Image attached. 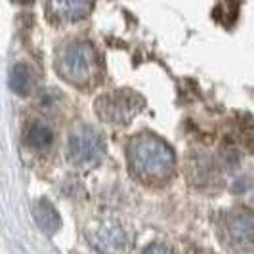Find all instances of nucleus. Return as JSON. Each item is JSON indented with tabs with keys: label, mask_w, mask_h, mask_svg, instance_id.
<instances>
[{
	"label": "nucleus",
	"mask_w": 254,
	"mask_h": 254,
	"mask_svg": "<svg viewBox=\"0 0 254 254\" xmlns=\"http://www.w3.org/2000/svg\"><path fill=\"white\" fill-rule=\"evenodd\" d=\"M128 166L136 178L159 182L172 174L176 155L165 140L155 134H140L128 143Z\"/></svg>",
	"instance_id": "f257e3e1"
},
{
	"label": "nucleus",
	"mask_w": 254,
	"mask_h": 254,
	"mask_svg": "<svg viewBox=\"0 0 254 254\" xmlns=\"http://www.w3.org/2000/svg\"><path fill=\"white\" fill-rule=\"evenodd\" d=\"M96 52L86 40H73L65 44L58 54L56 67L60 75L71 84H88L96 75Z\"/></svg>",
	"instance_id": "f03ea898"
},
{
	"label": "nucleus",
	"mask_w": 254,
	"mask_h": 254,
	"mask_svg": "<svg viewBox=\"0 0 254 254\" xmlns=\"http://www.w3.org/2000/svg\"><path fill=\"white\" fill-rule=\"evenodd\" d=\"M69 161L75 166H94L102 161L105 153L102 134L90 125H78L69 134Z\"/></svg>",
	"instance_id": "7ed1b4c3"
},
{
	"label": "nucleus",
	"mask_w": 254,
	"mask_h": 254,
	"mask_svg": "<svg viewBox=\"0 0 254 254\" xmlns=\"http://www.w3.org/2000/svg\"><path fill=\"white\" fill-rule=\"evenodd\" d=\"M141 107H143V100L136 92H130V90H115L96 102L98 115L111 125H128L134 115L140 113Z\"/></svg>",
	"instance_id": "20e7f679"
},
{
	"label": "nucleus",
	"mask_w": 254,
	"mask_h": 254,
	"mask_svg": "<svg viewBox=\"0 0 254 254\" xmlns=\"http://www.w3.org/2000/svg\"><path fill=\"white\" fill-rule=\"evenodd\" d=\"M226 235L233 247L253 249L254 247V214L251 210L239 208L226 220Z\"/></svg>",
	"instance_id": "39448f33"
},
{
	"label": "nucleus",
	"mask_w": 254,
	"mask_h": 254,
	"mask_svg": "<svg viewBox=\"0 0 254 254\" xmlns=\"http://www.w3.org/2000/svg\"><path fill=\"white\" fill-rule=\"evenodd\" d=\"M88 239L103 254H117L127 247L125 231L115 222H100L88 231Z\"/></svg>",
	"instance_id": "423d86ee"
},
{
	"label": "nucleus",
	"mask_w": 254,
	"mask_h": 254,
	"mask_svg": "<svg viewBox=\"0 0 254 254\" xmlns=\"http://www.w3.org/2000/svg\"><path fill=\"white\" fill-rule=\"evenodd\" d=\"M25 143L27 147H31L37 153L48 151L54 143V132H52L50 125L40 119L31 121L25 127Z\"/></svg>",
	"instance_id": "0eeeda50"
},
{
	"label": "nucleus",
	"mask_w": 254,
	"mask_h": 254,
	"mask_svg": "<svg viewBox=\"0 0 254 254\" xmlns=\"http://www.w3.org/2000/svg\"><path fill=\"white\" fill-rule=\"evenodd\" d=\"M48 8L52 15H56L60 21H78L92 12L94 4L86 0H62V2H50Z\"/></svg>",
	"instance_id": "6e6552de"
},
{
	"label": "nucleus",
	"mask_w": 254,
	"mask_h": 254,
	"mask_svg": "<svg viewBox=\"0 0 254 254\" xmlns=\"http://www.w3.org/2000/svg\"><path fill=\"white\" fill-rule=\"evenodd\" d=\"M33 216L37 220L38 228L42 229L44 233H48V235L58 233V229L62 228V218L58 214L56 206L44 197L38 199L37 203L33 204Z\"/></svg>",
	"instance_id": "1a4fd4ad"
},
{
	"label": "nucleus",
	"mask_w": 254,
	"mask_h": 254,
	"mask_svg": "<svg viewBox=\"0 0 254 254\" xmlns=\"http://www.w3.org/2000/svg\"><path fill=\"white\" fill-rule=\"evenodd\" d=\"M33 82H35V76L31 67L23 62L15 64L10 71V88L13 94L17 96H27L31 90H33Z\"/></svg>",
	"instance_id": "9d476101"
},
{
	"label": "nucleus",
	"mask_w": 254,
	"mask_h": 254,
	"mask_svg": "<svg viewBox=\"0 0 254 254\" xmlns=\"http://www.w3.org/2000/svg\"><path fill=\"white\" fill-rule=\"evenodd\" d=\"M143 254H174V251L166 243H151L143 249Z\"/></svg>",
	"instance_id": "9b49d317"
}]
</instances>
